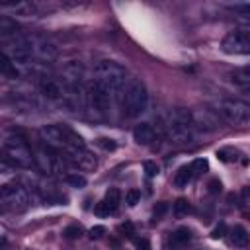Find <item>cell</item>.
<instances>
[{
	"mask_svg": "<svg viewBox=\"0 0 250 250\" xmlns=\"http://www.w3.org/2000/svg\"><path fill=\"white\" fill-rule=\"evenodd\" d=\"M94 80L100 82L113 98H119L123 96V90L129 82L127 78V70L119 64V62H113V61H100L96 62L94 66Z\"/></svg>",
	"mask_w": 250,
	"mask_h": 250,
	"instance_id": "obj_1",
	"label": "cell"
},
{
	"mask_svg": "<svg viewBox=\"0 0 250 250\" xmlns=\"http://www.w3.org/2000/svg\"><path fill=\"white\" fill-rule=\"evenodd\" d=\"M213 109L217 111V115L234 127H244L250 125V104L238 98H221L215 102Z\"/></svg>",
	"mask_w": 250,
	"mask_h": 250,
	"instance_id": "obj_2",
	"label": "cell"
},
{
	"mask_svg": "<svg viewBox=\"0 0 250 250\" xmlns=\"http://www.w3.org/2000/svg\"><path fill=\"white\" fill-rule=\"evenodd\" d=\"M119 102H121L123 113L127 117H139L141 113H145L148 107V94H146L145 84L141 80L129 78Z\"/></svg>",
	"mask_w": 250,
	"mask_h": 250,
	"instance_id": "obj_3",
	"label": "cell"
},
{
	"mask_svg": "<svg viewBox=\"0 0 250 250\" xmlns=\"http://www.w3.org/2000/svg\"><path fill=\"white\" fill-rule=\"evenodd\" d=\"M4 158L20 168H29L35 164V156L21 135H10L4 139Z\"/></svg>",
	"mask_w": 250,
	"mask_h": 250,
	"instance_id": "obj_4",
	"label": "cell"
},
{
	"mask_svg": "<svg viewBox=\"0 0 250 250\" xmlns=\"http://www.w3.org/2000/svg\"><path fill=\"white\" fill-rule=\"evenodd\" d=\"M4 211H23L29 205V191L21 184H6L0 189Z\"/></svg>",
	"mask_w": 250,
	"mask_h": 250,
	"instance_id": "obj_5",
	"label": "cell"
},
{
	"mask_svg": "<svg viewBox=\"0 0 250 250\" xmlns=\"http://www.w3.org/2000/svg\"><path fill=\"white\" fill-rule=\"evenodd\" d=\"M111 94L100 84V82H96V80H92L88 86H86V102H88V105L96 111V113H100V115H105L107 111H109V107H111Z\"/></svg>",
	"mask_w": 250,
	"mask_h": 250,
	"instance_id": "obj_6",
	"label": "cell"
},
{
	"mask_svg": "<svg viewBox=\"0 0 250 250\" xmlns=\"http://www.w3.org/2000/svg\"><path fill=\"white\" fill-rule=\"evenodd\" d=\"M162 131L164 135L168 137L170 143L174 145H180V146H191L195 145L197 137L193 133V127H188V125H180V123H172V121H164L162 123Z\"/></svg>",
	"mask_w": 250,
	"mask_h": 250,
	"instance_id": "obj_7",
	"label": "cell"
},
{
	"mask_svg": "<svg viewBox=\"0 0 250 250\" xmlns=\"http://www.w3.org/2000/svg\"><path fill=\"white\" fill-rule=\"evenodd\" d=\"M189 113H191V127L199 131H217L223 123V119L211 107H193L189 109Z\"/></svg>",
	"mask_w": 250,
	"mask_h": 250,
	"instance_id": "obj_8",
	"label": "cell"
},
{
	"mask_svg": "<svg viewBox=\"0 0 250 250\" xmlns=\"http://www.w3.org/2000/svg\"><path fill=\"white\" fill-rule=\"evenodd\" d=\"M221 47L229 55H250V33L244 29L230 31L229 35H225Z\"/></svg>",
	"mask_w": 250,
	"mask_h": 250,
	"instance_id": "obj_9",
	"label": "cell"
},
{
	"mask_svg": "<svg viewBox=\"0 0 250 250\" xmlns=\"http://www.w3.org/2000/svg\"><path fill=\"white\" fill-rule=\"evenodd\" d=\"M39 137L41 141L55 150H66V135H64V125H43L39 129Z\"/></svg>",
	"mask_w": 250,
	"mask_h": 250,
	"instance_id": "obj_10",
	"label": "cell"
},
{
	"mask_svg": "<svg viewBox=\"0 0 250 250\" xmlns=\"http://www.w3.org/2000/svg\"><path fill=\"white\" fill-rule=\"evenodd\" d=\"M64 160L68 164H72L78 170H92L96 166V158L90 150L86 148H70L64 152Z\"/></svg>",
	"mask_w": 250,
	"mask_h": 250,
	"instance_id": "obj_11",
	"label": "cell"
},
{
	"mask_svg": "<svg viewBox=\"0 0 250 250\" xmlns=\"http://www.w3.org/2000/svg\"><path fill=\"white\" fill-rule=\"evenodd\" d=\"M119 201H121V193H119V189H117V188H109V189L105 191V197L96 205L94 213L100 215V217H107V215H111V213L117 211Z\"/></svg>",
	"mask_w": 250,
	"mask_h": 250,
	"instance_id": "obj_12",
	"label": "cell"
},
{
	"mask_svg": "<svg viewBox=\"0 0 250 250\" xmlns=\"http://www.w3.org/2000/svg\"><path fill=\"white\" fill-rule=\"evenodd\" d=\"M39 90L41 94L47 98V100H53V102H61L66 98V92H64V86L55 80V78H49V76H43L41 82H39Z\"/></svg>",
	"mask_w": 250,
	"mask_h": 250,
	"instance_id": "obj_13",
	"label": "cell"
},
{
	"mask_svg": "<svg viewBox=\"0 0 250 250\" xmlns=\"http://www.w3.org/2000/svg\"><path fill=\"white\" fill-rule=\"evenodd\" d=\"M133 139L139 145H150L156 139V129L150 123H141V125H137L133 129Z\"/></svg>",
	"mask_w": 250,
	"mask_h": 250,
	"instance_id": "obj_14",
	"label": "cell"
},
{
	"mask_svg": "<svg viewBox=\"0 0 250 250\" xmlns=\"http://www.w3.org/2000/svg\"><path fill=\"white\" fill-rule=\"evenodd\" d=\"M189 240H191V230L188 227H180L170 234L168 246H170V250H182L184 246H188Z\"/></svg>",
	"mask_w": 250,
	"mask_h": 250,
	"instance_id": "obj_15",
	"label": "cell"
},
{
	"mask_svg": "<svg viewBox=\"0 0 250 250\" xmlns=\"http://www.w3.org/2000/svg\"><path fill=\"white\" fill-rule=\"evenodd\" d=\"M227 78H229L232 84L240 86L242 90H248V88H250V64H248V66H240V68L230 70V72L227 74Z\"/></svg>",
	"mask_w": 250,
	"mask_h": 250,
	"instance_id": "obj_16",
	"label": "cell"
},
{
	"mask_svg": "<svg viewBox=\"0 0 250 250\" xmlns=\"http://www.w3.org/2000/svg\"><path fill=\"white\" fill-rule=\"evenodd\" d=\"M230 244L232 246H236V248H244V246H248V240H250V234H248V230L242 227V225H234L232 229H230Z\"/></svg>",
	"mask_w": 250,
	"mask_h": 250,
	"instance_id": "obj_17",
	"label": "cell"
},
{
	"mask_svg": "<svg viewBox=\"0 0 250 250\" xmlns=\"http://www.w3.org/2000/svg\"><path fill=\"white\" fill-rule=\"evenodd\" d=\"M18 23H16V20H12L10 16H0V35H2V39L6 41L10 35L12 37H16L18 35Z\"/></svg>",
	"mask_w": 250,
	"mask_h": 250,
	"instance_id": "obj_18",
	"label": "cell"
},
{
	"mask_svg": "<svg viewBox=\"0 0 250 250\" xmlns=\"http://www.w3.org/2000/svg\"><path fill=\"white\" fill-rule=\"evenodd\" d=\"M0 72L6 76V78H18L20 76V72H18V68H16V62L2 51L0 53Z\"/></svg>",
	"mask_w": 250,
	"mask_h": 250,
	"instance_id": "obj_19",
	"label": "cell"
},
{
	"mask_svg": "<svg viewBox=\"0 0 250 250\" xmlns=\"http://www.w3.org/2000/svg\"><path fill=\"white\" fill-rule=\"evenodd\" d=\"M191 178H193L191 166H189V164H186V166L178 168V172H176V176H174V184H176L178 188H186V186L191 182Z\"/></svg>",
	"mask_w": 250,
	"mask_h": 250,
	"instance_id": "obj_20",
	"label": "cell"
},
{
	"mask_svg": "<svg viewBox=\"0 0 250 250\" xmlns=\"http://www.w3.org/2000/svg\"><path fill=\"white\" fill-rule=\"evenodd\" d=\"M4 10H12L14 14H20V16H31L35 12V4L31 2H18V4H4L2 6Z\"/></svg>",
	"mask_w": 250,
	"mask_h": 250,
	"instance_id": "obj_21",
	"label": "cell"
},
{
	"mask_svg": "<svg viewBox=\"0 0 250 250\" xmlns=\"http://www.w3.org/2000/svg\"><path fill=\"white\" fill-rule=\"evenodd\" d=\"M189 213H191V205H189V201H188V199L180 197V199H176V201H174V215H176L178 219L188 217Z\"/></svg>",
	"mask_w": 250,
	"mask_h": 250,
	"instance_id": "obj_22",
	"label": "cell"
},
{
	"mask_svg": "<svg viewBox=\"0 0 250 250\" xmlns=\"http://www.w3.org/2000/svg\"><path fill=\"white\" fill-rule=\"evenodd\" d=\"M66 184H70L72 188H84L86 186V178L82 174H66L64 176Z\"/></svg>",
	"mask_w": 250,
	"mask_h": 250,
	"instance_id": "obj_23",
	"label": "cell"
},
{
	"mask_svg": "<svg viewBox=\"0 0 250 250\" xmlns=\"http://www.w3.org/2000/svg\"><path fill=\"white\" fill-rule=\"evenodd\" d=\"M232 12H236V14H240L242 18H248L250 20V2H238V4H230L229 6Z\"/></svg>",
	"mask_w": 250,
	"mask_h": 250,
	"instance_id": "obj_24",
	"label": "cell"
},
{
	"mask_svg": "<svg viewBox=\"0 0 250 250\" xmlns=\"http://www.w3.org/2000/svg\"><path fill=\"white\" fill-rule=\"evenodd\" d=\"M189 166H191L193 176H199V174H203V172L207 170V160H205V158H195Z\"/></svg>",
	"mask_w": 250,
	"mask_h": 250,
	"instance_id": "obj_25",
	"label": "cell"
},
{
	"mask_svg": "<svg viewBox=\"0 0 250 250\" xmlns=\"http://www.w3.org/2000/svg\"><path fill=\"white\" fill-rule=\"evenodd\" d=\"M139 199H141V191H139V189H135V188H131V189L125 193V203H127V205H131V207H133V205H137V203H139Z\"/></svg>",
	"mask_w": 250,
	"mask_h": 250,
	"instance_id": "obj_26",
	"label": "cell"
},
{
	"mask_svg": "<svg viewBox=\"0 0 250 250\" xmlns=\"http://www.w3.org/2000/svg\"><path fill=\"white\" fill-rule=\"evenodd\" d=\"M143 168H145V172H146V176H148V178H154V176L158 174V164H156V162H152V160H145Z\"/></svg>",
	"mask_w": 250,
	"mask_h": 250,
	"instance_id": "obj_27",
	"label": "cell"
},
{
	"mask_svg": "<svg viewBox=\"0 0 250 250\" xmlns=\"http://www.w3.org/2000/svg\"><path fill=\"white\" fill-rule=\"evenodd\" d=\"M62 234H64L66 238H78V236L82 234V229H80L78 225H70V227H66V229L62 230Z\"/></svg>",
	"mask_w": 250,
	"mask_h": 250,
	"instance_id": "obj_28",
	"label": "cell"
},
{
	"mask_svg": "<svg viewBox=\"0 0 250 250\" xmlns=\"http://www.w3.org/2000/svg\"><path fill=\"white\" fill-rule=\"evenodd\" d=\"M225 234H227V225H225V223H219V225L213 229V232H211V236H213L215 240H217V238H223Z\"/></svg>",
	"mask_w": 250,
	"mask_h": 250,
	"instance_id": "obj_29",
	"label": "cell"
},
{
	"mask_svg": "<svg viewBox=\"0 0 250 250\" xmlns=\"http://www.w3.org/2000/svg\"><path fill=\"white\" fill-rule=\"evenodd\" d=\"M119 232H123L125 236L131 238V236L135 234V227H133V223H121V225H119Z\"/></svg>",
	"mask_w": 250,
	"mask_h": 250,
	"instance_id": "obj_30",
	"label": "cell"
},
{
	"mask_svg": "<svg viewBox=\"0 0 250 250\" xmlns=\"http://www.w3.org/2000/svg\"><path fill=\"white\" fill-rule=\"evenodd\" d=\"M166 209H168V205H166L164 201L156 203V205H154V211H152V213H154V219H160V217L166 213Z\"/></svg>",
	"mask_w": 250,
	"mask_h": 250,
	"instance_id": "obj_31",
	"label": "cell"
},
{
	"mask_svg": "<svg viewBox=\"0 0 250 250\" xmlns=\"http://www.w3.org/2000/svg\"><path fill=\"white\" fill-rule=\"evenodd\" d=\"M98 145H100L104 150H113V148H115V143H113L111 139H100Z\"/></svg>",
	"mask_w": 250,
	"mask_h": 250,
	"instance_id": "obj_32",
	"label": "cell"
},
{
	"mask_svg": "<svg viewBox=\"0 0 250 250\" xmlns=\"http://www.w3.org/2000/svg\"><path fill=\"white\" fill-rule=\"evenodd\" d=\"M104 232H105V229H104L102 225H98V227H92V229H90V236H92V238H100Z\"/></svg>",
	"mask_w": 250,
	"mask_h": 250,
	"instance_id": "obj_33",
	"label": "cell"
},
{
	"mask_svg": "<svg viewBox=\"0 0 250 250\" xmlns=\"http://www.w3.org/2000/svg\"><path fill=\"white\" fill-rule=\"evenodd\" d=\"M221 191V182L219 180H211L209 182V193H219Z\"/></svg>",
	"mask_w": 250,
	"mask_h": 250,
	"instance_id": "obj_34",
	"label": "cell"
},
{
	"mask_svg": "<svg viewBox=\"0 0 250 250\" xmlns=\"http://www.w3.org/2000/svg\"><path fill=\"white\" fill-rule=\"evenodd\" d=\"M240 197H242V203H250V186H244L240 189Z\"/></svg>",
	"mask_w": 250,
	"mask_h": 250,
	"instance_id": "obj_35",
	"label": "cell"
},
{
	"mask_svg": "<svg viewBox=\"0 0 250 250\" xmlns=\"http://www.w3.org/2000/svg\"><path fill=\"white\" fill-rule=\"evenodd\" d=\"M135 244H137V250H150V242L146 238H139Z\"/></svg>",
	"mask_w": 250,
	"mask_h": 250,
	"instance_id": "obj_36",
	"label": "cell"
},
{
	"mask_svg": "<svg viewBox=\"0 0 250 250\" xmlns=\"http://www.w3.org/2000/svg\"><path fill=\"white\" fill-rule=\"evenodd\" d=\"M240 29H244V31L250 33V20L248 18H240Z\"/></svg>",
	"mask_w": 250,
	"mask_h": 250,
	"instance_id": "obj_37",
	"label": "cell"
}]
</instances>
